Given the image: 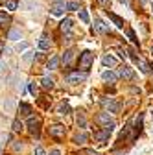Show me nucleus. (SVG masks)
<instances>
[{"label": "nucleus", "instance_id": "1", "mask_svg": "<svg viewBox=\"0 0 153 155\" xmlns=\"http://www.w3.org/2000/svg\"><path fill=\"white\" fill-rule=\"evenodd\" d=\"M92 61H94V55H92V52L85 50V52H81V54H80V59H78V67H80L81 70H85V72H87V70L90 68Z\"/></svg>", "mask_w": 153, "mask_h": 155}, {"label": "nucleus", "instance_id": "2", "mask_svg": "<svg viewBox=\"0 0 153 155\" xmlns=\"http://www.w3.org/2000/svg\"><path fill=\"white\" fill-rule=\"evenodd\" d=\"M65 133H67V129L61 124H52L48 127V135H50L52 139H55V140H63L65 139Z\"/></svg>", "mask_w": 153, "mask_h": 155}, {"label": "nucleus", "instance_id": "3", "mask_svg": "<svg viewBox=\"0 0 153 155\" xmlns=\"http://www.w3.org/2000/svg\"><path fill=\"white\" fill-rule=\"evenodd\" d=\"M28 131L33 137H39L41 135V118L39 116H28Z\"/></svg>", "mask_w": 153, "mask_h": 155}, {"label": "nucleus", "instance_id": "4", "mask_svg": "<svg viewBox=\"0 0 153 155\" xmlns=\"http://www.w3.org/2000/svg\"><path fill=\"white\" fill-rule=\"evenodd\" d=\"M94 120H96L98 124H102L103 127H107V129H114V120L111 118V116H109V113H98L96 114V118H94Z\"/></svg>", "mask_w": 153, "mask_h": 155}, {"label": "nucleus", "instance_id": "5", "mask_svg": "<svg viewBox=\"0 0 153 155\" xmlns=\"http://www.w3.org/2000/svg\"><path fill=\"white\" fill-rule=\"evenodd\" d=\"M109 135H111V129L107 127H102L98 131H94V140H96L98 144H105L109 140Z\"/></svg>", "mask_w": 153, "mask_h": 155}, {"label": "nucleus", "instance_id": "6", "mask_svg": "<svg viewBox=\"0 0 153 155\" xmlns=\"http://www.w3.org/2000/svg\"><path fill=\"white\" fill-rule=\"evenodd\" d=\"M85 80H87V72L85 70L83 72H72V74L67 76V83H81Z\"/></svg>", "mask_w": 153, "mask_h": 155}, {"label": "nucleus", "instance_id": "7", "mask_svg": "<svg viewBox=\"0 0 153 155\" xmlns=\"http://www.w3.org/2000/svg\"><path fill=\"white\" fill-rule=\"evenodd\" d=\"M118 78H122V80H127V81H133V80L137 78V74L133 72L129 67H125V65H124V67L118 70Z\"/></svg>", "mask_w": 153, "mask_h": 155}, {"label": "nucleus", "instance_id": "8", "mask_svg": "<svg viewBox=\"0 0 153 155\" xmlns=\"http://www.w3.org/2000/svg\"><path fill=\"white\" fill-rule=\"evenodd\" d=\"M102 105H103L105 109H109V113H116V111L120 109L118 102L114 100V98H103V100H102Z\"/></svg>", "mask_w": 153, "mask_h": 155}, {"label": "nucleus", "instance_id": "9", "mask_svg": "<svg viewBox=\"0 0 153 155\" xmlns=\"http://www.w3.org/2000/svg\"><path fill=\"white\" fill-rule=\"evenodd\" d=\"M67 9V4H65V0H55L54 6H52V13L54 15H63Z\"/></svg>", "mask_w": 153, "mask_h": 155}, {"label": "nucleus", "instance_id": "10", "mask_svg": "<svg viewBox=\"0 0 153 155\" xmlns=\"http://www.w3.org/2000/svg\"><path fill=\"white\" fill-rule=\"evenodd\" d=\"M94 31H98V33H109V26L102 21V18H96V21H94Z\"/></svg>", "mask_w": 153, "mask_h": 155}, {"label": "nucleus", "instance_id": "11", "mask_svg": "<svg viewBox=\"0 0 153 155\" xmlns=\"http://www.w3.org/2000/svg\"><path fill=\"white\" fill-rule=\"evenodd\" d=\"M102 80H103L105 83H116L118 74H114V72H111V70H105V72L102 74Z\"/></svg>", "mask_w": 153, "mask_h": 155}, {"label": "nucleus", "instance_id": "12", "mask_svg": "<svg viewBox=\"0 0 153 155\" xmlns=\"http://www.w3.org/2000/svg\"><path fill=\"white\" fill-rule=\"evenodd\" d=\"M59 63H61V57H57V55H54V57H50V61H48V70H55L57 67H59Z\"/></svg>", "mask_w": 153, "mask_h": 155}, {"label": "nucleus", "instance_id": "13", "mask_svg": "<svg viewBox=\"0 0 153 155\" xmlns=\"http://www.w3.org/2000/svg\"><path fill=\"white\" fill-rule=\"evenodd\" d=\"M18 113H21V116H31V105L21 104L18 105Z\"/></svg>", "mask_w": 153, "mask_h": 155}, {"label": "nucleus", "instance_id": "14", "mask_svg": "<svg viewBox=\"0 0 153 155\" xmlns=\"http://www.w3.org/2000/svg\"><path fill=\"white\" fill-rule=\"evenodd\" d=\"M54 80H52V78H43V81H41V85H43V89H46V91H50V89H54Z\"/></svg>", "mask_w": 153, "mask_h": 155}, {"label": "nucleus", "instance_id": "15", "mask_svg": "<svg viewBox=\"0 0 153 155\" xmlns=\"http://www.w3.org/2000/svg\"><path fill=\"white\" fill-rule=\"evenodd\" d=\"M102 63H103L105 67H114V65H116V59H114L112 55H103V57H102Z\"/></svg>", "mask_w": 153, "mask_h": 155}, {"label": "nucleus", "instance_id": "16", "mask_svg": "<svg viewBox=\"0 0 153 155\" xmlns=\"http://www.w3.org/2000/svg\"><path fill=\"white\" fill-rule=\"evenodd\" d=\"M57 113H59V114H68L70 113V105L67 102H61L59 105H57Z\"/></svg>", "mask_w": 153, "mask_h": 155}, {"label": "nucleus", "instance_id": "17", "mask_svg": "<svg viewBox=\"0 0 153 155\" xmlns=\"http://www.w3.org/2000/svg\"><path fill=\"white\" fill-rule=\"evenodd\" d=\"M70 30H72V21L70 18H65V21L61 22V31L63 33H70Z\"/></svg>", "mask_w": 153, "mask_h": 155}, {"label": "nucleus", "instance_id": "18", "mask_svg": "<svg viewBox=\"0 0 153 155\" xmlns=\"http://www.w3.org/2000/svg\"><path fill=\"white\" fill-rule=\"evenodd\" d=\"M72 55H74V52H72V50H67V52L63 54V57H61V63H63L65 67H67V65L72 61Z\"/></svg>", "mask_w": 153, "mask_h": 155}, {"label": "nucleus", "instance_id": "19", "mask_svg": "<svg viewBox=\"0 0 153 155\" xmlns=\"http://www.w3.org/2000/svg\"><path fill=\"white\" fill-rule=\"evenodd\" d=\"M109 18H111V21H112L114 24H116L118 28H124V21H122V18H120L118 15H114V13H111V11H109Z\"/></svg>", "mask_w": 153, "mask_h": 155}, {"label": "nucleus", "instance_id": "20", "mask_svg": "<svg viewBox=\"0 0 153 155\" xmlns=\"http://www.w3.org/2000/svg\"><path fill=\"white\" fill-rule=\"evenodd\" d=\"M11 22V18H9V15L6 13V11H0V26H8Z\"/></svg>", "mask_w": 153, "mask_h": 155}, {"label": "nucleus", "instance_id": "21", "mask_svg": "<svg viewBox=\"0 0 153 155\" xmlns=\"http://www.w3.org/2000/svg\"><path fill=\"white\" fill-rule=\"evenodd\" d=\"M39 48H41V50H48V48H50V41H48L46 35H43V37L39 39Z\"/></svg>", "mask_w": 153, "mask_h": 155}, {"label": "nucleus", "instance_id": "22", "mask_svg": "<svg viewBox=\"0 0 153 155\" xmlns=\"http://www.w3.org/2000/svg\"><path fill=\"white\" fill-rule=\"evenodd\" d=\"M87 139H89V137H87V133H78L74 140L78 142V144H83V142H87Z\"/></svg>", "mask_w": 153, "mask_h": 155}, {"label": "nucleus", "instance_id": "23", "mask_svg": "<svg viewBox=\"0 0 153 155\" xmlns=\"http://www.w3.org/2000/svg\"><path fill=\"white\" fill-rule=\"evenodd\" d=\"M68 11H80V2H67Z\"/></svg>", "mask_w": 153, "mask_h": 155}, {"label": "nucleus", "instance_id": "24", "mask_svg": "<svg viewBox=\"0 0 153 155\" xmlns=\"http://www.w3.org/2000/svg\"><path fill=\"white\" fill-rule=\"evenodd\" d=\"M17 6H18L17 0H8V2H6V9H9V11H15Z\"/></svg>", "mask_w": 153, "mask_h": 155}, {"label": "nucleus", "instance_id": "25", "mask_svg": "<svg viewBox=\"0 0 153 155\" xmlns=\"http://www.w3.org/2000/svg\"><path fill=\"white\" fill-rule=\"evenodd\" d=\"M9 39H11V41H18V39H21V31H18V30H11L9 31Z\"/></svg>", "mask_w": 153, "mask_h": 155}, {"label": "nucleus", "instance_id": "26", "mask_svg": "<svg viewBox=\"0 0 153 155\" xmlns=\"http://www.w3.org/2000/svg\"><path fill=\"white\" fill-rule=\"evenodd\" d=\"M80 18H81V22L89 24V13H87L85 9H80Z\"/></svg>", "mask_w": 153, "mask_h": 155}, {"label": "nucleus", "instance_id": "27", "mask_svg": "<svg viewBox=\"0 0 153 155\" xmlns=\"http://www.w3.org/2000/svg\"><path fill=\"white\" fill-rule=\"evenodd\" d=\"M78 126H80V127H85V126H87V120H85V114H83V113L78 114Z\"/></svg>", "mask_w": 153, "mask_h": 155}, {"label": "nucleus", "instance_id": "28", "mask_svg": "<svg viewBox=\"0 0 153 155\" xmlns=\"http://www.w3.org/2000/svg\"><path fill=\"white\" fill-rule=\"evenodd\" d=\"M13 131H15V133H18V131H22V122H18V120H15V124H13Z\"/></svg>", "mask_w": 153, "mask_h": 155}, {"label": "nucleus", "instance_id": "29", "mask_svg": "<svg viewBox=\"0 0 153 155\" xmlns=\"http://www.w3.org/2000/svg\"><path fill=\"white\" fill-rule=\"evenodd\" d=\"M127 35H129V39H131V41L135 43V45H138V39L135 37V31H133V30H127Z\"/></svg>", "mask_w": 153, "mask_h": 155}, {"label": "nucleus", "instance_id": "30", "mask_svg": "<svg viewBox=\"0 0 153 155\" xmlns=\"http://www.w3.org/2000/svg\"><path fill=\"white\" fill-rule=\"evenodd\" d=\"M35 155H46V153H44V148H43V146H37V148H35Z\"/></svg>", "mask_w": 153, "mask_h": 155}, {"label": "nucleus", "instance_id": "31", "mask_svg": "<svg viewBox=\"0 0 153 155\" xmlns=\"http://www.w3.org/2000/svg\"><path fill=\"white\" fill-rule=\"evenodd\" d=\"M30 92H31L33 96H37V87H35L33 83H30Z\"/></svg>", "mask_w": 153, "mask_h": 155}, {"label": "nucleus", "instance_id": "32", "mask_svg": "<svg viewBox=\"0 0 153 155\" xmlns=\"http://www.w3.org/2000/svg\"><path fill=\"white\" fill-rule=\"evenodd\" d=\"M98 4H100L102 8H107V6H109V0H98Z\"/></svg>", "mask_w": 153, "mask_h": 155}, {"label": "nucleus", "instance_id": "33", "mask_svg": "<svg viewBox=\"0 0 153 155\" xmlns=\"http://www.w3.org/2000/svg\"><path fill=\"white\" fill-rule=\"evenodd\" d=\"M50 155H61V151H59V150H52Z\"/></svg>", "mask_w": 153, "mask_h": 155}, {"label": "nucleus", "instance_id": "34", "mask_svg": "<svg viewBox=\"0 0 153 155\" xmlns=\"http://www.w3.org/2000/svg\"><path fill=\"white\" fill-rule=\"evenodd\" d=\"M151 54H153V46H151Z\"/></svg>", "mask_w": 153, "mask_h": 155}]
</instances>
